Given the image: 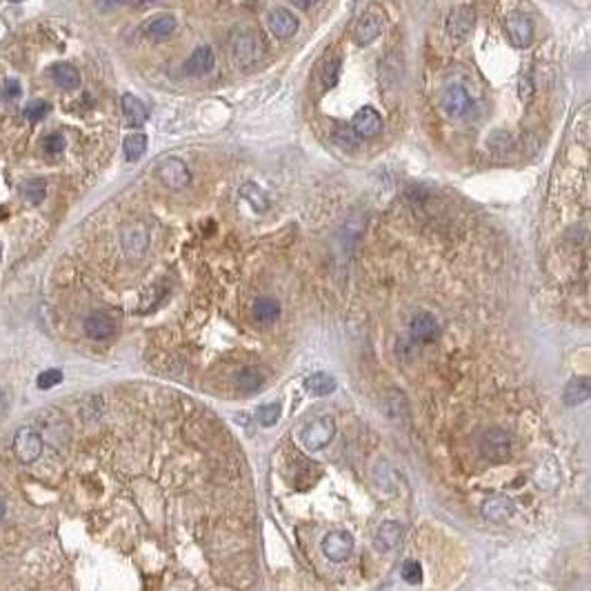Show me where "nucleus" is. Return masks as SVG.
Returning a JSON list of instances; mask_svg holds the SVG:
<instances>
[{
    "mask_svg": "<svg viewBox=\"0 0 591 591\" xmlns=\"http://www.w3.org/2000/svg\"><path fill=\"white\" fill-rule=\"evenodd\" d=\"M409 333H412V341L414 343H431L433 338L438 336V323H436V318L427 311H418L414 318H412V327H409Z\"/></svg>",
    "mask_w": 591,
    "mask_h": 591,
    "instance_id": "13",
    "label": "nucleus"
},
{
    "mask_svg": "<svg viewBox=\"0 0 591 591\" xmlns=\"http://www.w3.org/2000/svg\"><path fill=\"white\" fill-rule=\"evenodd\" d=\"M469 107H471V96L467 94L465 87H460V84H453V87H449L445 92V96H443V109L451 118L465 116Z\"/></svg>",
    "mask_w": 591,
    "mask_h": 591,
    "instance_id": "12",
    "label": "nucleus"
},
{
    "mask_svg": "<svg viewBox=\"0 0 591 591\" xmlns=\"http://www.w3.org/2000/svg\"><path fill=\"white\" fill-rule=\"evenodd\" d=\"M131 0H96V7L100 11H111V9H121L125 5H129Z\"/></svg>",
    "mask_w": 591,
    "mask_h": 591,
    "instance_id": "36",
    "label": "nucleus"
},
{
    "mask_svg": "<svg viewBox=\"0 0 591 591\" xmlns=\"http://www.w3.org/2000/svg\"><path fill=\"white\" fill-rule=\"evenodd\" d=\"M176 29V18L174 16H169V13H160V16H154L147 25H145V33L149 38H154V40H160V38H167V36H172Z\"/></svg>",
    "mask_w": 591,
    "mask_h": 591,
    "instance_id": "20",
    "label": "nucleus"
},
{
    "mask_svg": "<svg viewBox=\"0 0 591 591\" xmlns=\"http://www.w3.org/2000/svg\"><path fill=\"white\" fill-rule=\"evenodd\" d=\"M351 129L358 138H374L382 131V118L374 107H363L351 118Z\"/></svg>",
    "mask_w": 591,
    "mask_h": 591,
    "instance_id": "10",
    "label": "nucleus"
},
{
    "mask_svg": "<svg viewBox=\"0 0 591 591\" xmlns=\"http://www.w3.org/2000/svg\"><path fill=\"white\" fill-rule=\"evenodd\" d=\"M380 31H382V16L376 11H369L358 21L356 31H353V40L360 47H367L380 36Z\"/></svg>",
    "mask_w": 591,
    "mask_h": 591,
    "instance_id": "11",
    "label": "nucleus"
},
{
    "mask_svg": "<svg viewBox=\"0 0 591 591\" xmlns=\"http://www.w3.org/2000/svg\"><path fill=\"white\" fill-rule=\"evenodd\" d=\"M52 78L60 89H67V92L80 87V72L70 62H56L52 67Z\"/></svg>",
    "mask_w": 591,
    "mask_h": 591,
    "instance_id": "19",
    "label": "nucleus"
},
{
    "mask_svg": "<svg viewBox=\"0 0 591 591\" xmlns=\"http://www.w3.org/2000/svg\"><path fill=\"white\" fill-rule=\"evenodd\" d=\"M23 196L27 198V202H31V205H38V202H43L45 198V180H27L23 184Z\"/></svg>",
    "mask_w": 591,
    "mask_h": 591,
    "instance_id": "29",
    "label": "nucleus"
},
{
    "mask_svg": "<svg viewBox=\"0 0 591 591\" xmlns=\"http://www.w3.org/2000/svg\"><path fill=\"white\" fill-rule=\"evenodd\" d=\"M265 54H267V47L256 31L241 29L231 38V56L241 70H251V67L260 65Z\"/></svg>",
    "mask_w": 591,
    "mask_h": 591,
    "instance_id": "1",
    "label": "nucleus"
},
{
    "mask_svg": "<svg viewBox=\"0 0 591 591\" xmlns=\"http://www.w3.org/2000/svg\"><path fill=\"white\" fill-rule=\"evenodd\" d=\"M341 70H343V60L341 56H327L320 65V84H323V89H333L338 84V78H341Z\"/></svg>",
    "mask_w": 591,
    "mask_h": 591,
    "instance_id": "22",
    "label": "nucleus"
},
{
    "mask_svg": "<svg viewBox=\"0 0 591 591\" xmlns=\"http://www.w3.org/2000/svg\"><path fill=\"white\" fill-rule=\"evenodd\" d=\"M236 387H238V392H245V394L256 392L260 387V374L253 367L241 369L238 376H236Z\"/></svg>",
    "mask_w": 591,
    "mask_h": 591,
    "instance_id": "27",
    "label": "nucleus"
},
{
    "mask_svg": "<svg viewBox=\"0 0 591 591\" xmlns=\"http://www.w3.org/2000/svg\"><path fill=\"white\" fill-rule=\"evenodd\" d=\"M121 105H123V114H125V121H127L129 127H143L147 123L149 111H147L145 103L138 96L125 94L123 100H121Z\"/></svg>",
    "mask_w": 591,
    "mask_h": 591,
    "instance_id": "15",
    "label": "nucleus"
},
{
    "mask_svg": "<svg viewBox=\"0 0 591 591\" xmlns=\"http://www.w3.org/2000/svg\"><path fill=\"white\" fill-rule=\"evenodd\" d=\"M387 414H390L392 418H407L409 416V407H407V400H404V396L396 390L392 392H387Z\"/></svg>",
    "mask_w": 591,
    "mask_h": 591,
    "instance_id": "28",
    "label": "nucleus"
},
{
    "mask_svg": "<svg viewBox=\"0 0 591 591\" xmlns=\"http://www.w3.org/2000/svg\"><path fill=\"white\" fill-rule=\"evenodd\" d=\"M320 549L327 556L331 563H343L347 560L351 551H353V536L349 531H331L323 538V543H320Z\"/></svg>",
    "mask_w": 591,
    "mask_h": 591,
    "instance_id": "7",
    "label": "nucleus"
},
{
    "mask_svg": "<svg viewBox=\"0 0 591 591\" xmlns=\"http://www.w3.org/2000/svg\"><path fill=\"white\" fill-rule=\"evenodd\" d=\"M480 451L487 460L492 463H504L512 458V451H514V441L512 436L507 433L500 427H492L487 429L480 438Z\"/></svg>",
    "mask_w": 591,
    "mask_h": 591,
    "instance_id": "3",
    "label": "nucleus"
},
{
    "mask_svg": "<svg viewBox=\"0 0 591 591\" xmlns=\"http://www.w3.org/2000/svg\"><path fill=\"white\" fill-rule=\"evenodd\" d=\"M402 578L407 580V582H412V585H416V582H420L422 580V567L416 563V560H407L402 565Z\"/></svg>",
    "mask_w": 591,
    "mask_h": 591,
    "instance_id": "35",
    "label": "nucleus"
},
{
    "mask_svg": "<svg viewBox=\"0 0 591 591\" xmlns=\"http://www.w3.org/2000/svg\"><path fill=\"white\" fill-rule=\"evenodd\" d=\"M62 382V371L58 369H47L43 371V374L38 376L36 385H38V390H52V387L60 385Z\"/></svg>",
    "mask_w": 591,
    "mask_h": 591,
    "instance_id": "34",
    "label": "nucleus"
},
{
    "mask_svg": "<svg viewBox=\"0 0 591 591\" xmlns=\"http://www.w3.org/2000/svg\"><path fill=\"white\" fill-rule=\"evenodd\" d=\"M114 329H116V325L107 314H92L87 320H84V333H87L92 341H107V338L114 333Z\"/></svg>",
    "mask_w": 591,
    "mask_h": 591,
    "instance_id": "18",
    "label": "nucleus"
},
{
    "mask_svg": "<svg viewBox=\"0 0 591 591\" xmlns=\"http://www.w3.org/2000/svg\"><path fill=\"white\" fill-rule=\"evenodd\" d=\"M305 390L314 396H327L336 390V380H333V376L318 371V374H311L305 380Z\"/></svg>",
    "mask_w": 591,
    "mask_h": 591,
    "instance_id": "24",
    "label": "nucleus"
},
{
    "mask_svg": "<svg viewBox=\"0 0 591 591\" xmlns=\"http://www.w3.org/2000/svg\"><path fill=\"white\" fill-rule=\"evenodd\" d=\"M5 96L7 98H18L21 96V82L16 78H7L5 80Z\"/></svg>",
    "mask_w": 591,
    "mask_h": 591,
    "instance_id": "37",
    "label": "nucleus"
},
{
    "mask_svg": "<svg viewBox=\"0 0 591 591\" xmlns=\"http://www.w3.org/2000/svg\"><path fill=\"white\" fill-rule=\"evenodd\" d=\"M280 404L278 402H274V404H265V407H260L258 409V414H256V420L260 422L263 427H274L276 422H278V418H280Z\"/></svg>",
    "mask_w": 591,
    "mask_h": 591,
    "instance_id": "30",
    "label": "nucleus"
},
{
    "mask_svg": "<svg viewBox=\"0 0 591 591\" xmlns=\"http://www.w3.org/2000/svg\"><path fill=\"white\" fill-rule=\"evenodd\" d=\"M9 3H23V0H9Z\"/></svg>",
    "mask_w": 591,
    "mask_h": 591,
    "instance_id": "41",
    "label": "nucleus"
},
{
    "mask_svg": "<svg viewBox=\"0 0 591 591\" xmlns=\"http://www.w3.org/2000/svg\"><path fill=\"white\" fill-rule=\"evenodd\" d=\"M402 540V525L396 520H387L385 525L376 531V549L378 551H392L400 545Z\"/></svg>",
    "mask_w": 591,
    "mask_h": 591,
    "instance_id": "17",
    "label": "nucleus"
},
{
    "mask_svg": "<svg viewBox=\"0 0 591 591\" xmlns=\"http://www.w3.org/2000/svg\"><path fill=\"white\" fill-rule=\"evenodd\" d=\"M216 65V56H214V49L211 47H198L196 52L187 58L184 62V72L189 76H205L214 70Z\"/></svg>",
    "mask_w": 591,
    "mask_h": 591,
    "instance_id": "14",
    "label": "nucleus"
},
{
    "mask_svg": "<svg viewBox=\"0 0 591 591\" xmlns=\"http://www.w3.org/2000/svg\"><path fill=\"white\" fill-rule=\"evenodd\" d=\"M278 314H280V307L272 298H258L256 305H253V318H256V323H260V325L276 323Z\"/></svg>",
    "mask_w": 591,
    "mask_h": 591,
    "instance_id": "23",
    "label": "nucleus"
},
{
    "mask_svg": "<svg viewBox=\"0 0 591 591\" xmlns=\"http://www.w3.org/2000/svg\"><path fill=\"white\" fill-rule=\"evenodd\" d=\"M336 143L341 145V147H347V149H356L358 147V143H360V138L356 136V131H353L351 127H341L336 131Z\"/></svg>",
    "mask_w": 591,
    "mask_h": 591,
    "instance_id": "33",
    "label": "nucleus"
},
{
    "mask_svg": "<svg viewBox=\"0 0 591 591\" xmlns=\"http://www.w3.org/2000/svg\"><path fill=\"white\" fill-rule=\"evenodd\" d=\"M43 149H45V154L47 156H58L62 154V149H65V138H62V133H49V136L43 138Z\"/></svg>",
    "mask_w": 591,
    "mask_h": 591,
    "instance_id": "32",
    "label": "nucleus"
},
{
    "mask_svg": "<svg viewBox=\"0 0 591 591\" xmlns=\"http://www.w3.org/2000/svg\"><path fill=\"white\" fill-rule=\"evenodd\" d=\"M474 25H476V11H474V7L460 5V7L451 9L449 18H447V25H445V31H447V36H449L451 43H465L469 38L471 29H474Z\"/></svg>",
    "mask_w": 591,
    "mask_h": 591,
    "instance_id": "4",
    "label": "nucleus"
},
{
    "mask_svg": "<svg viewBox=\"0 0 591 591\" xmlns=\"http://www.w3.org/2000/svg\"><path fill=\"white\" fill-rule=\"evenodd\" d=\"M267 25H269V31H272L274 36L280 38V40L292 38L294 33L298 31V18L285 7L269 9L267 11Z\"/></svg>",
    "mask_w": 591,
    "mask_h": 591,
    "instance_id": "8",
    "label": "nucleus"
},
{
    "mask_svg": "<svg viewBox=\"0 0 591 591\" xmlns=\"http://www.w3.org/2000/svg\"><path fill=\"white\" fill-rule=\"evenodd\" d=\"M158 176L167 187H172V189H182L192 182V174H189L187 165H184L182 160H178V158L162 160L160 167H158Z\"/></svg>",
    "mask_w": 591,
    "mask_h": 591,
    "instance_id": "9",
    "label": "nucleus"
},
{
    "mask_svg": "<svg viewBox=\"0 0 591 591\" xmlns=\"http://www.w3.org/2000/svg\"><path fill=\"white\" fill-rule=\"evenodd\" d=\"M504 31H507V38L516 49H525L531 45L534 40V25L529 21L527 13L522 11H512L507 13L504 18Z\"/></svg>",
    "mask_w": 591,
    "mask_h": 591,
    "instance_id": "6",
    "label": "nucleus"
},
{
    "mask_svg": "<svg viewBox=\"0 0 591 591\" xmlns=\"http://www.w3.org/2000/svg\"><path fill=\"white\" fill-rule=\"evenodd\" d=\"M143 3H145V5H147V3H154V0H143Z\"/></svg>",
    "mask_w": 591,
    "mask_h": 591,
    "instance_id": "42",
    "label": "nucleus"
},
{
    "mask_svg": "<svg viewBox=\"0 0 591 591\" xmlns=\"http://www.w3.org/2000/svg\"><path fill=\"white\" fill-rule=\"evenodd\" d=\"M7 412V400H5V392L0 390V416Z\"/></svg>",
    "mask_w": 591,
    "mask_h": 591,
    "instance_id": "38",
    "label": "nucleus"
},
{
    "mask_svg": "<svg viewBox=\"0 0 591 591\" xmlns=\"http://www.w3.org/2000/svg\"><path fill=\"white\" fill-rule=\"evenodd\" d=\"M241 196L249 200V205L256 209V211H265L269 207V198L267 194L258 187V184H253V182H245L243 184V189H241Z\"/></svg>",
    "mask_w": 591,
    "mask_h": 591,
    "instance_id": "26",
    "label": "nucleus"
},
{
    "mask_svg": "<svg viewBox=\"0 0 591 591\" xmlns=\"http://www.w3.org/2000/svg\"><path fill=\"white\" fill-rule=\"evenodd\" d=\"M5 518V504H3V500H0V520Z\"/></svg>",
    "mask_w": 591,
    "mask_h": 591,
    "instance_id": "40",
    "label": "nucleus"
},
{
    "mask_svg": "<svg viewBox=\"0 0 591 591\" xmlns=\"http://www.w3.org/2000/svg\"><path fill=\"white\" fill-rule=\"evenodd\" d=\"M514 514V502L507 496H492L482 502V516L492 522H502L512 518Z\"/></svg>",
    "mask_w": 591,
    "mask_h": 591,
    "instance_id": "16",
    "label": "nucleus"
},
{
    "mask_svg": "<svg viewBox=\"0 0 591 591\" xmlns=\"http://www.w3.org/2000/svg\"><path fill=\"white\" fill-rule=\"evenodd\" d=\"M336 436V420L331 416H320L300 429V443L309 451H320L327 447Z\"/></svg>",
    "mask_w": 591,
    "mask_h": 591,
    "instance_id": "2",
    "label": "nucleus"
},
{
    "mask_svg": "<svg viewBox=\"0 0 591 591\" xmlns=\"http://www.w3.org/2000/svg\"><path fill=\"white\" fill-rule=\"evenodd\" d=\"M49 111H52V107H49V103H45V100H31V103L25 107V118L29 123H40Z\"/></svg>",
    "mask_w": 591,
    "mask_h": 591,
    "instance_id": "31",
    "label": "nucleus"
},
{
    "mask_svg": "<svg viewBox=\"0 0 591 591\" xmlns=\"http://www.w3.org/2000/svg\"><path fill=\"white\" fill-rule=\"evenodd\" d=\"M13 453L21 463L29 465L40 458L43 453V438L33 427H21L13 438Z\"/></svg>",
    "mask_w": 591,
    "mask_h": 591,
    "instance_id": "5",
    "label": "nucleus"
},
{
    "mask_svg": "<svg viewBox=\"0 0 591 591\" xmlns=\"http://www.w3.org/2000/svg\"><path fill=\"white\" fill-rule=\"evenodd\" d=\"M591 396V385H589V378H573L567 387H565V404H569V407H576V404H582L587 402Z\"/></svg>",
    "mask_w": 591,
    "mask_h": 591,
    "instance_id": "21",
    "label": "nucleus"
},
{
    "mask_svg": "<svg viewBox=\"0 0 591 591\" xmlns=\"http://www.w3.org/2000/svg\"><path fill=\"white\" fill-rule=\"evenodd\" d=\"M294 3H296L298 7H302V9H307V7L314 3V0H294Z\"/></svg>",
    "mask_w": 591,
    "mask_h": 591,
    "instance_id": "39",
    "label": "nucleus"
},
{
    "mask_svg": "<svg viewBox=\"0 0 591 591\" xmlns=\"http://www.w3.org/2000/svg\"><path fill=\"white\" fill-rule=\"evenodd\" d=\"M0 258H3V247H0Z\"/></svg>",
    "mask_w": 591,
    "mask_h": 591,
    "instance_id": "43",
    "label": "nucleus"
},
{
    "mask_svg": "<svg viewBox=\"0 0 591 591\" xmlns=\"http://www.w3.org/2000/svg\"><path fill=\"white\" fill-rule=\"evenodd\" d=\"M125 158L129 162H136L145 156V151H147V136L145 133H131V136L125 138Z\"/></svg>",
    "mask_w": 591,
    "mask_h": 591,
    "instance_id": "25",
    "label": "nucleus"
}]
</instances>
